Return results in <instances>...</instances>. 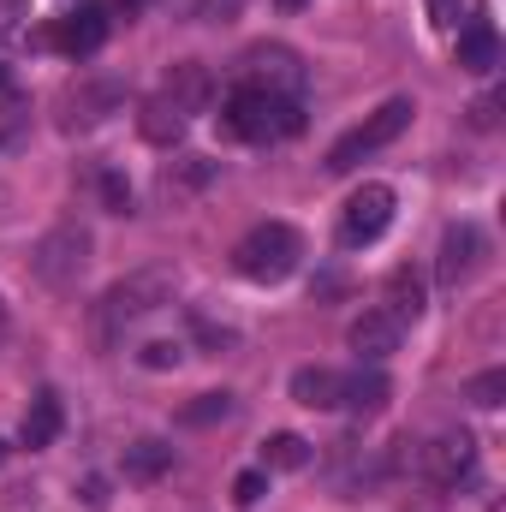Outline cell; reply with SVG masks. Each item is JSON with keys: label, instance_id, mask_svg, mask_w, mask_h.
I'll return each instance as SVG.
<instances>
[{"label": "cell", "instance_id": "1", "mask_svg": "<svg viewBox=\"0 0 506 512\" xmlns=\"http://www.w3.org/2000/svg\"><path fill=\"white\" fill-rule=\"evenodd\" d=\"M173 292H179V274H173L167 262H149V268H137L126 280H114V286L90 304V334H96V346H102V352L120 346L126 328H137L143 316H155L161 304H173Z\"/></svg>", "mask_w": 506, "mask_h": 512}, {"label": "cell", "instance_id": "2", "mask_svg": "<svg viewBox=\"0 0 506 512\" xmlns=\"http://www.w3.org/2000/svg\"><path fill=\"white\" fill-rule=\"evenodd\" d=\"M221 131L239 143H280L304 131V102L256 90V84H233V96L221 102Z\"/></svg>", "mask_w": 506, "mask_h": 512}, {"label": "cell", "instance_id": "3", "mask_svg": "<svg viewBox=\"0 0 506 512\" xmlns=\"http://www.w3.org/2000/svg\"><path fill=\"white\" fill-rule=\"evenodd\" d=\"M298 262H304V239H298V227H286V221H262V227H251V233L233 245V268H239L251 286H280V280H292Z\"/></svg>", "mask_w": 506, "mask_h": 512}, {"label": "cell", "instance_id": "4", "mask_svg": "<svg viewBox=\"0 0 506 512\" xmlns=\"http://www.w3.org/2000/svg\"><path fill=\"white\" fill-rule=\"evenodd\" d=\"M90 251H96L90 227H84V221H60V227H48V233L36 239L30 268H36V280H42V286L72 292V286L84 280V268H90Z\"/></svg>", "mask_w": 506, "mask_h": 512}, {"label": "cell", "instance_id": "5", "mask_svg": "<svg viewBox=\"0 0 506 512\" xmlns=\"http://www.w3.org/2000/svg\"><path fill=\"white\" fill-rule=\"evenodd\" d=\"M411 114H417V102H411V96H393V102H381L376 114H364L358 126H352L340 143H334V149H328V161H322V167H328V173H352L358 161H370L376 149H387L399 131L411 126Z\"/></svg>", "mask_w": 506, "mask_h": 512}, {"label": "cell", "instance_id": "6", "mask_svg": "<svg viewBox=\"0 0 506 512\" xmlns=\"http://www.w3.org/2000/svg\"><path fill=\"white\" fill-rule=\"evenodd\" d=\"M411 453H405V465L423 477V483H435V489H459L471 471H477V441L465 435V429H441V435H429V441H405Z\"/></svg>", "mask_w": 506, "mask_h": 512}, {"label": "cell", "instance_id": "7", "mask_svg": "<svg viewBox=\"0 0 506 512\" xmlns=\"http://www.w3.org/2000/svg\"><path fill=\"white\" fill-rule=\"evenodd\" d=\"M387 227H393V185H376V179L358 185L346 197V209H340V245L364 251V245H376Z\"/></svg>", "mask_w": 506, "mask_h": 512}, {"label": "cell", "instance_id": "8", "mask_svg": "<svg viewBox=\"0 0 506 512\" xmlns=\"http://www.w3.org/2000/svg\"><path fill=\"white\" fill-rule=\"evenodd\" d=\"M483 256H489V233H483L477 221H453V227L441 233V251H435V280H441L447 292H459V286L483 268Z\"/></svg>", "mask_w": 506, "mask_h": 512}, {"label": "cell", "instance_id": "9", "mask_svg": "<svg viewBox=\"0 0 506 512\" xmlns=\"http://www.w3.org/2000/svg\"><path fill=\"white\" fill-rule=\"evenodd\" d=\"M239 84H256V90H274V96H304V60L292 54V48H280V42H262V48H251L245 60H239Z\"/></svg>", "mask_w": 506, "mask_h": 512}, {"label": "cell", "instance_id": "10", "mask_svg": "<svg viewBox=\"0 0 506 512\" xmlns=\"http://www.w3.org/2000/svg\"><path fill=\"white\" fill-rule=\"evenodd\" d=\"M108 30H114L108 6H102V0H90V6H78V12H66V18L54 24V48H60V54H72V60H90V54L108 42Z\"/></svg>", "mask_w": 506, "mask_h": 512}, {"label": "cell", "instance_id": "11", "mask_svg": "<svg viewBox=\"0 0 506 512\" xmlns=\"http://www.w3.org/2000/svg\"><path fill=\"white\" fill-rule=\"evenodd\" d=\"M120 108H126V84H120V78H90V84L66 90V126L72 131L102 126V120L120 114Z\"/></svg>", "mask_w": 506, "mask_h": 512}, {"label": "cell", "instance_id": "12", "mask_svg": "<svg viewBox=\"0 0 506 512\" xmlns=\"http://www.w3.org/2000/svg\"><path fill=\"white\" fill-rule=\"evenodd\" d=\"M155 96H161V102H173L185 120H197V114L215 102V78H209V66H203V60H179V66L161 78V90H155Z\"/></svg>", "mask_w": 506, "mask_h": 512}, {"label": "cell", "instance_id": "13", "mask_svg": "<svg viewBox=\"0 0 506 512\" xmlns=\"http://www.w3.org/2000/svg\"><path fill=\"white\" fill-rule=\"evenodd\" d=\"M399 334H405V328H399V322L376 304V310H364V316L346 328V346H352L364 364H381V358H393V352H399Z\"/></svg>", "mask_w": 506, "mask_h": 512}, {"label": "cell", "instance_id": "14", "mask_svg": "<svg viewBox=\"0 0 506 512\" xmlns=\"http://www.w3.org/2000/svg\"><path fill=\"white\" fill-rule=\"evenodd\" d=\"M495 66H501V36H495V24H489V18H465V24H459V72L489 78Z\"/></svg>", "mask_w": 506, "mask_h": 512}, {"label": "cell", "instance_id": "15", "mask_svg": "<svg viewBox=\"0 0 506 512\" xmlns=\"http://www.w3.org/2000/svg\"><path fill=\"white\" fill-rule=\"evenodd\" d=\"M60 423H66V411H60V393H54V387H42V393L30 399V411H24V429H18V441H24L30 453H42V447H54V441H60Z\"/></svg>", "mask_w": 506, "mask_h": 512}, {"label": "cell", "instance_id": "16", "mask_svg": "<svg viewBox=\"0 0 506 512\" xmlns=\"http://www.w3.org/2000/svg\"><path fill=\"white\" fill-rule=\"evenodd\" d=\"M340 387H346L340 370H322V364L292 370V399H298L304 411H340Z\"/></svg>", "mask_w": 506, "mask_h": 512}, {"label": "cell", "instance_id": "17", "mask_svg": "<svg viewBox=\"0 0 506 512\" xmlns=\"http://www.w3.org/2000/svg\"><path fill=\"white\" fill-rule=\"evenodd\" d=\"M185 114L173 108V102H161V96H149L143 108H137V131H143V143H155V149H173L179 137H185Z\"/></svg>", "mask_w": 506, "mask_h": 512}, {"label": "cell", "instance_id": "18", "mask_svg": "<svg viewBox=\"0 0 506 512\" xmlns=\"http://www.w3.org/2000/svg\"><path fill=\"white\" fill-rule=\"evenodd\" d=\"M387 376H381V364H370V370H352L346 376V387H340V405H352L358 417H376L381 405H387Z\"/></svg>", "mask_w": 506, "mask_h": 512}, {"label": "cell", "instance_id": "19", "mask_svg": "<svg viewBox=\"0 0 506 512\" xmlns=\"http://www.w3.org/2000/svg\"><path fill=\"white\" fill-rule=\"evenodd\" d=\"M381 310H387L399 328L417 322V316H423V280H417L411 268H393V274H387V304H381Z\"/></svg>", "mask_w": 506, "mask_h": 512}, {"label": "cell", "instance_id": "20", "mask_svg": "<svg viewBox=\"0 0 506 512\" xmlns=\"http://www.w3.org/2000/svg\"><path fill=\"white\" fill-rule=\"evenodd\" d=\"M167 471H173V447H167V441L149 435V441H131L126 447V477L131 483H155V477H167Z\"/></svg>", "mask_w": 506, "mask_h": 512}, {"label": "cell", "instance_id": "21", "mask_svg": "<svg viewBox=\"0 0 506 512\" xmlns=\"http://www.w3.org/2000/svg\"><path fill=\"white\" fill-rule=\"evenodd\" d=\"M310 459H316V447L304 435H292V429H280V435L262 441V471H304Z\"/></svg>", "mask_w": 506, "mask_h": 512}, {"label": "cell", "instance_id": "22", "mask_svg": "<svg viewBox=\"0 0 506 512\" xmlns=\"http://www.w3.org/2000/svg\"><path fill=\"white\" fill-rule=\"evenodd\" d=\"M209 179H215V161H209V155H179V161L161 173V191L179 197V191H197V185H209Z\"/></svg>", "mask_w": 506, "mask_h": 512}, {"label": "cell", "instance_id": "23", "mask_svg": "<svg viewBox=\"0 0 506 512\" xmlns=\"http://www.w3.org/2000/svg\"><path fill=\"white\" fill-rule=\"evenodd\" d=\"M221 417H233V393H197L185 411H179V423H221Z\"/></svg>", "mask_w": 506, "mask_h": 512}, {"label": "cell", "instance_id": "24", "mask_svg": "<svg viewBox=\"0 0 506 512\" xmlns=\"http://www.w3.org/2000/svg\"><path fill=\"white\" fill-rule=\"evenodd\" d=\"M465 399H471V405H483V411H489V405H501V399H506V370H483V376H471Z\"/></svg>", "mask_w": 506, "mask_h": 512}, {"label": "cell", "instance_id": "25", "mask_svg": "<svg viewBox=\"0 0 506 512\" xmlns=\"http://www.w3.org/2000/svg\"><path fill=\"white\" fill-rule=\"evenodd\" d=\"M30 0H0V48L6 42H18V36H30Z\"/></svg>", "mask_w": 506, "mask_h": 512}, {"label": "cell", "instance_id": "26", "mask_svg": "<svg viewBox=\"0 0 506 512\" xmlns=\"http://www.w3.org/2000/svg\"><path fill=\"white\" fill-rule=\"evenodd\" d=\"M179 358H185V346H179V340H149V346L137 352V364H143V370H173Z\"/></svg>", "mask_w": 506, "mask_h": 512}, {"label": "cell", "instance_id": "27", "mask_svg": "<svg viewBox=\"0 0 506 512\" xmlns=\"http://www.w3.org/2000/svg\"><path fill=\"white\" fill-rule=\"evenodd\" d=\"M262 495H268V471H262V465H256V471H239V477H233V501H239V507H256Z\"/></svg>", "mask_w": 506, "mask_h": 512}, {"label": "cell", "instance_id": "28", "mask_svg": "<svg viewBox=\"0 0 506 512\" xmlns=\"http://www.w3.org/2000/svg\"><path fill=\"white\" fill-rule=\"evenodd\" d=\"M191 334H197V340H203L209 352H221V346H233V340H239L233 328H215V322H209L203 310H191Z\"/></svg>", "mask_w": 506, "mask_h": 512}, {"label": "cell", "instance_id": "29", "mask_svg": "<svg viewBox=\"0 0 506 512\" xmlns=\"http://www.w3.org/2000/svg\"><path fill=\"white\" fill-rule=\"evenodd\" d=\"M102 203H108L114 215H131V185L120 173H102Z\"/></svg>", "mask_w": 506, "mask_h": 512}, {"label": "cell", "instance_id": "30", "mask_svg": "<svg viewBox=\"0 0 506 512\" xmlns=\"http://www.w3.org/2000/svg\"><path fill=\"white\" fill-rule=\"evenodd\" d=\"M495 114H501V96H477V102H471V126L477 131L495 126Z\"/></svg>", "mask_w": 506, "mask_h": 512}, {"label": "cell", "instance_id": "31", "mask_svg": "<svg viewBox=\"0 0 506 512\" xmlns=\"http://www.w3.org/2000/svg\"><path fill=\"white\" fill-rule=\"evenodd\" d=\"M429 24L435 30H453L459 24V0H429Z\"/></svg>", "mask_w": 506, "mask_h": 512}, {"label": "cell", "instance_id": "32", "mask_svg": "<svg viewBox=\"0 0 506 512\" xmlns=\"http://www.w3.org/2000/svg\"><path fill=\"white\" fill-rule=\"evenodd\" d=\"M239 6H245V0H203V6H197V12H203V18H233V12H239Z\"/></svg>", "mask_w": 506, "mask_h": 512}, {"label": "cell", "instance_id": "33", "mask_svg": "<svg viewBox=\"0 0 506 512\" xmlns=\"http://www.w3.org/2000/svg\"><path fill=\"white\" fill-rule=\"evenodd\" d=\"M12 96V72H6V60H0V102Z\"/></svg>", "mask_w": 506, "mask_h": 512}, {"label": "cell", "instance_id": "34", "mask_svg": "<svg viewBox=\"0 0 506 512\" xmlns=\"http://www.w3.org/2000/svg\"><path fill=\"white\" fill-rule=\"evenodd\" d=\"M114 6H120V12H126V18H131V12H137V6H143V0H114Z\"/></svg>", "mask_w": 506, "mask_h": 512}, {"label": "cell", "instance_id": "35", "mask_svg": "<svg viewBox=\"0 0 506 512\" xmlns=\"http://www.w3.org/2000/svg\"><path fill=\"white\" fill-rule=\"evenodd\" d=\"M0 322H6V304H0Z\"/></svg>", "mask_w": 506, "mask_h": 512}, {"label": "cell", "instance_id": "36", "mask_svg": "<svg viewBox=\"0 0 506 512\" xmlns=\"http://www.w3.org/2000/svg\"><path fill=\"white\" fill-rule=\"evenodd\" d=\"M0 459H6V441H0Z\"/></svg>", "mask_w": 506, "mask_h": 512}, {"label": "cell", "instance_id": "37", "mask_svg": "<svg viewBox=\"0 0 506 512\" xmlns=\"http://www.w3.org/2000/svg\"><path fill=\"white\" fill-rule=\"evenodd\" d=\"M0 149H6V137H0Z\"/></svg>", "mask_w": 506, "mask_h": 512}]
</instances>
